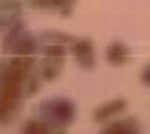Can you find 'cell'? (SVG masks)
Instances as JSON below:
<instances>
[{"instance_id": "cell-3", "label": "cell", "mask_w": 150, "mask_h": 134, "mask_svg": "<svg viewBox=\"0 0 150 134\" xmlns=\"http://www.w3.org/2000/svg\"><path fill=\"white\" fill-rule=\"evenodd\" d=\"M125 55H127V51L121 45H118V44L112 45L108 50V57L114 63H121V62H123L125 59Z\"/></svg>"}, {"instance_id": "cell-5", "label": "cell", "mask_w": 150, "mask_h": 134, "mask_svg": "<svg viewBox=\"0 0 150 134\" xmlns=\"http://www.w3.org/2000/svg\"><path fill=\"white\" fill-rule=\"evenodd\" d=\"M143 79H144L146 83H150V68L144 71V73H143Z\"/></svg>"}, {"instance_id": "cell-4", "label": "cell", "mask_w": 150, "mask_h": 134, "mask_svg": "<svg viewBox=\"0 0 150 134\" xmlns=\"http://www.w3.org/2000/svg\"><path fill=\"white\" fill-rule=\"evenodd\" d=\"M76 54L81 61H90L91 62V48L89 43L87 42H81L76 45Z\"/></svg>"}, {"instance_id": "cell-1", "label": "cell", "mask_w": 150, "mask_h": 134, "mask_svg": "<svg viewBox=\"0 0 150 134\" xmlns=\"http://www.w3.org/2000/svg\"><path fill=\"white\" fill-rule=\"evenodd\" d=\"M53 113L57 120L67 122L73 117V107L66 101H59L54 105Z\"/></svg>"}, {"instance_id": "cell-2", "label": "cell", "mask_w": 150, "mask_h": 134, "mask_svg": "<svg viewBox=\"0 0 150 134\" xmlns=\"http://www.w3.org/2000/svg\"><path fill=\"white\" fill-rule=\"evenodd\" d=\"M121 108H123V101L117 100V101H114V103H111V104H109V105H105V106L101 107V108L98 110V112L96 113V115H97L98 119H105V118H108L111 113L117 112V111H120Z\"/></svg>"}]
</instances>
